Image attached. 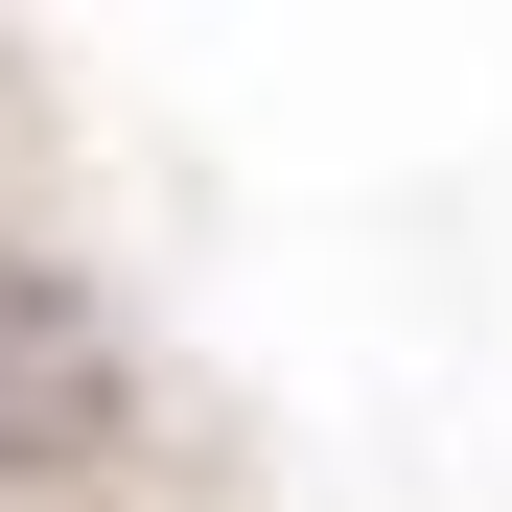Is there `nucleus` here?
Wrapping results in <instances>:
<instances>
[{
  "instance_id": "nucleus-1",
  "label": "nucleus",
  "mask_w": 512,
  "mask_h": 512,
  "mask_svg": "<svg viewBox=\"0 0 512 512\" xmlns=\"http://www.w3.org/2000/svg\"><path fill=\"white\" fill-rule=\"evenodd\" d=\"M94 443H117V326L0 233V489H47V466H94Z\"/></svg>"
}]
</instances>
